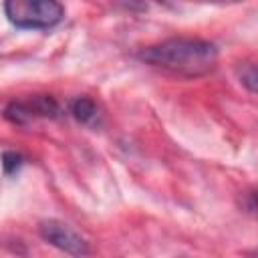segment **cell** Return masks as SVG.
I'll list each match as a JSON object with an SVG mask.
<instances>
[{
  "instance_id": "obj_5",
  "label": "cell",
  "mask_w": 258,
  "mask_h": 258,
  "mask_svg": "<svg viewBox=\"0 0 258 258\" xmlns=\"http://www.w3.org/2000/svg\"><path fill=\"white\" fill-rule=\"evenodd\" d=\"M69 111L83 125H97L99 123V109H97L95 101L89 97H77L75 101H71Z\"/></svg>"
},
{
  "instance_id": "obj_6",
  "label": "cell",
  "mask_w": 258,
  "mask_h": 258,
  "mask_svg": "<svg viewBox=\"0 0 258 258\" xmlns=\"http://www.w3.org/2000/svg\"><path fill=\"white\" fill-rule=\"evenodd\" d=\"M22 163H24V159H22L20 153H16V151H4L2 153V167H4L6 175L16 173L22 167Z\"/></svg>"
},
{
  "instance_id": "obj_7",
  "label": "cell",
  "mask_w": 258,
  "mask_h": 258,
  "mask_svg": "<svg viewBox=\"0 0 258 258\" xmlns=\"http://www.w3.org/2000/svg\"><path fill=\"white\" fill-rule=\"evenodd\" d=\"M240 83L250 91L256 93V69L252 62H244L240 69Z\"/></svg>"
},
{
  "instance_id": "obj_3",
  "label": "cell",
  "mask_w": 258,
  "mask_h": 258,
  "mask_svg": "<svg viewBox=\"0 0 258 258\" xmlns=\"http://www.w3.org/2000/svg\"><path fill=\"white\" fill-rule=\"evenodd\" d=\"M38 234L44 242L58 248L60 252H67L71 256L89 254V246H87L85 238L60 220H42L38 226Z\"/></svg>"
},
{
  "instance_id": "obj_1",
  "label": "cell",
  "mask_w": 258,
  "mask_h": 258,
  "mask_svg": "<svg viewBox=\"0 0 258 258\" xmlns=\"http://www.w3.org/2000/svg\"><path fill=\"white\" fill-rule=\"evenodd\" d=\"M139 58L171 75L196 79L214 71L218 62V48L214 42L202 38H167L145 46L139 52Z\"/></svg>"
},
{
  "instance_id": "obj_2",
  "label": "cell",
  "mask_w": 258,
  "mask_h": 258,
  "mask_svg": "<svg viewBox=\"0 0 258 258\" xmlns=\"http://www.w3.org/2000/svg\"><path fill=\"white\" fill-rule=\"evenodd\" d=\"M4 14L24 30H48L64 18V6L58 0H4Z\"/></svg>"
},
{
  "instance_id": "obj_4",
  "label": "cell",
  "mask_w": 258,
  "mask_h": 258,
  "mask_svg": "<svg viewBox=\"0 0 258 258\" xmlns=\"http://www.w3.org/2000/svg\"><path fill=\"white\" fill-rule=\"evenodd\" d=\"M60 107L48 95H38L22 101H12L4 109V117L14 125H24L36 117H58Z\"/></svg>"
}]
</instances>
